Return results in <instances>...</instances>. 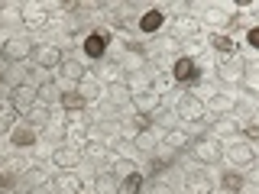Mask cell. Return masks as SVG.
<instances>
[{"label":"cell","instance_id":"cell-10","mask_svg":"<svg viewBox=\"0 0 259 194\" xmlns=\"http://www.w3.org/2000/svg\"><path fill=\"white\" fill-rule=\"evenodd\" d=\"M49 162H52L55 168H62V172H75L81 162H84V156H81V149H75V146H55Z\"/></svg>","mask_w":259,"mask_h":194},{"label":"cell","instance_id":"cell-36","mask_svg":"<svg viewBox=\"0 0 259 194\" xmlns=\"http://www.w3.org/2000/svg\"><path fill=\"white\" fill-rule=\"evenodd\" d=\"M204 20L210 26H233V13L224 10V7H207L204 10Z\"/></svg>","mask_w":259,"mask_h":194},{"label":"cell","instance_id":"cell-14","mask_svg":"<svg viewBox=\"0 0 259 194\" xmlns=\"http://www.w3.org/2000/svg\"><path fill=\"white\" fill-rule=\"evenodd\" d=\"M97 81H101L104 87L123 81V65H120L117 59H101V62H97Z\"/></svg>","mask_w":259,"mask_h":194},{"label":"cell","instance_id":"cell-24","mask_svg":"<svg viewBox=\"0 0 259 194\" xmlns=\"http://www.w3.org/2000/svg\"><path fill=\"white\" fill-rule=\"evenodd\" d=\"M191 133H188V129H182V126H175V129H168V133L165 136H162V146H168V149H172V152H178V149H191Z\"/></svg>","mask_w":259,"mask_h":194},{"label":"cell","instance_id":"cell-4","mask_svg":"<svg viewBox=\"0 0 259 194\" xmlns=\"http://www.w3.org/2000/svg\"><path fill=\"white\" fill-rule=\"evenodd\" d=\"M172 110L178 113V120H182V123H201V120L207 117V104L201 101V97H194V94H182L175 101Z\"/></svg>","mask_w":259,"mask_h":194},{"label":"cell","instance_id":"cell-9","mask_svg":"<svg viewBox=\"0 0 259 194\" xmlns=\"http://www.w3.org/2000/svg\"><path fill=\"white\" fill-rule=\"evenodd\" d=\"M224 162H230V168H246L256 162V146L249 142H230L224 146Z\"/></svg>","mask_w":259,"mask_h":194},{"label":"cell","instance_id":"cell-5","mask_svg":"<svg viewBox=\"0 0 259 194\" xmlns=\"http://www.w3.org/2000/svg\"><path fill=\"white\" fill-rule=\"evenodd\" d=\"M113 42V32L107 26H97L94 32H88L84 36V42H81V52L88 55V59H94V62H101L104 59V52H107V45Z\"/></svg>","mask_w":259,"mask_h":194},{"label":"cell","instance_id":"cell-16","mask_svg":"<svg viewBox=\"0 0 259 194\" xmlns=\"http://www.w3.org/2000/svg\"><path fill=\"white\" fill-rule=\"evenodd\" d=\"M59 75H62V84L75 87L78 81H84V78H88V68H84V62H78V59H65V62H62V68H59Z\"/></svg>","mask_w":259,"mask_h":194},{"label":"cell","instance_id":"cell-7","mask_svg":"<svg viewBox=\"0 0 259 194\" xmlns=\"http://www.w3.org/2000/svg\"><path fill=\"white\" fill-rule=\"evenodd\" d=\"M29 62L36 65V68H62L65 55H62V48L52 45V42H32Z\"/></svg>","mask_w":259,"mask_h":194},{"label":"cell","instance_id":"cell-2","mask_svg":"<svg viewBox=\"0 0 259 194\" xmlns=\"http://www.w3.org/2000/svg\"><path fill=\"white\" fill-rule=\"evenodd\" d=\"M191 152H194V162H201L204 168L224 162V142H217L214 136H198L191 142Z\"/></svg>","mask_w":259,"mask_h":194},{"label":"cell","instance_id":"cell-27","mask_svg":"<svg viewBox=\"0 0 259 194\" xmlns=\"http://www.w3.org/2000/svg\"><path fill=\"white\" fill-rule=\"evenodd\" d=\"M162 23H165V13L152 7V10H146L140 16V32H143V36H156V32L162 29Z\"/></svg>","mask_w":259,"mask_h":194},{"label":"cell","instance_id":"cell-40","mask_svg":"<svg viewBox=\"0 0 259 194\" xmlns=\"http://www.w3.org/2000/svg\"><path fill=\"white\" fill-rule=\"evenodd\" d=\"M159 48H162L165 55H175V59H178V55H182V39H175V36H162V39H159Z\"/></svg>","mask_w":259,"mask_h":194},{"label":"cell","instance_id":"cell-37","mask_svg":"<svg viewBox=\"0 0 259 194\" xmlns=\"http://www.w3.org/2000/svg\"><path fill=\"white\" fill-rule=\"evenodd\" d=\"M240 87H243L246 94H259V65L246 62V71H243V81H240Z\"/></svg>","mask_w":259,"mask_h":194},{"label":"cell","instance_id":"cell-28","mask_svg":"<svg viewBox=\"0 0 259 194\" xmlns=\"http://www.w3.org/2000/svg\"><path fill=\"white\" fill-rule=\"evenodd\" d=\"M221 191H227V194H243V191H246V178H243L237 168H227V172L221 175Z\"/></svg>","mask_w":259,"mask_h":194},{"label":"cell","instance_id":"cell-3","mask_svg":"<svg viewBox=\"0 0 259 194\" xmlns=\"http://www.w3.org/2000/svg\"><path fill=\"white\" fill-rule=\"evenodd\" d=\"M172 78H175V84H185V87H194L201 78H204V71H201V65L191 59V55H178V59L172 62Z\"/></svg>","mask_w":259,"mask_h":194},{"label":"cell","instance_id":"cell-43","mask_svg":"<svg viewBox=\"0 0 259 194\" xmlns=\"http://www.w3.org/2000/svg\"><path fill=\"white\" fill-rule=\"evenodd\" d=\"M233 7H237L240 13H249V10H253L256 4H253V0H237V4H233Z\"/></svg>","mask_w":259,"mask_h":194},{"label":"cell","instance_id":"cell-31","mask_svg":"<svg viewBox=\"0 0 259 194\" xmlns=\"http://www.w3.org/2000/svg\"><path fill=\"white\" fill-rule=\"evenodd\" d=\"M210 48H214L217 55H224V59H230V55H237V39L227 36V32H214V36H210Z\"/></svg>","mask_w":259,"mask_h":194},{"label":"cell","instance_id":"cell-19","mask_svg":"<svg viewBox=\"0 0 259 194\" xmlns=\"http://www.w3.org/2000/svg\"><path fill=\"white\" fill-rule=\"evenodd\" d=\"M240 123L233 117H217L214 120V126H210V136H214L217 142H224V139H233V136H240Z\"/></svg>","mask_w":259,"mask_h":194},{"label":"cell","instance_id":"cell-33","mask_svg":"<svg viewBox=\"0 0 259 194\" xmlns=\"http://www.w3.org/2000/svg\"><path fill=\"white\" fill-rule=\"evenodd\" d=\"M104 94H107L110 101L117 104V107H123V104H130V101H133V91H130V84H126V81H117V84H107V87H104Z\"/></svg>","mask_w":259,"mask_h":194},{"label":"cell","instance_id":"cell-42","mask_svg":"<svg viewBox=\"0 0 259 194\" xmlns=\"http://www.w3.org/2000/svg\"><path fill=\"white\" fill-rule=\"evenodd\" d=\"M246 45H249V48H259V23L246 29Z\"/></svg>","mask_w":259,"mask_h":194},{"label":"cell","instance_id":"cell-6","mask_svg":"<svg viewBox=\"0 0 259 194\" xmlns=\"http://www.w3.org/2000/svg\"><path fill=\"white\" fill-rule=\"evenodd\" d=\"M10 107L20 113V117H26V113L39 104V97H36V84H29V81H20V84H13V91H10Z\"/></svg>","mask_w":259,"mask_h":194},{"label":"cell","instance_id":"cell-18","mask_svg":"<svg viewBox=\"0 0 259 194\" xmlns=\"http://www.w3.org/2000/svg\"><path fill=\"white\" fill-rule=\"evenodd\" d=\"M62 91H65L62 81H59V84H52V81H42V84H36V97H39V104H42V107H59Z\"/></svg>","mask_w":259,"mask_h":194},{"label":"cell","instance_id":"cell-30","mask_svg":"<svg viewBox=\"0 0 259 194\" xmlns=\"http://www.w3.org/2000/svg\"><path fill=\"white\" fill-rule=\"evenodd\" d=\"M26 123L36 126L39 133H42V129H49V126H52V107H42V104H36V107L26 113Z\"/></svg>","mask_w":259,"mask_h":194},{"label":"cell","instance_id":"cell-45","mask_svg":"<svg viewBox=\"0 0 259 194\" xmlns=\"http://www.w3.org/2000/svg\"><path fill=\"white\" fill-rule=\"evenodd\" d=\"M256 162H259V152H256Z\"/></svg>","mask_w":259,"mask_h":194},{"label":"cell","instance_id":"cell-1","mask_svg":"<svg viewBox=\"0 0 259 194\" xmlns=\"http://www.w3.org/2000/svg\"><path fill=\"white\" fill-rule=\"evenodd\" d=\"M52 184V172L42 165V162H32L20 172V184H16V194H32V191H42Z\"/></svg>","mask_w":259,"mask_h":194},{"label":"cell","instance_id":"cell-15","mask_svg":"<svg viewBox=\"0 0 259 194\" xmlns=\"http://www.w3.org/2000/svg\"><path fill=\"white\" fill-rule=\"evenodd\" d=\"M10 133H13V136H10V142L16 146V149H29V146H36V142H39V129H36V126H29L26 120H23V123H16Z\"/></svg>","mask_w":259,"mask_h":194},{"label":"cell","instance_id":"cell-41","mask_svg":"<svg viewBox=\"0 0 259 194\" xmlns=\"http://www.w3.org/2000/svg\"><path fill=\"white\" fill-rule=\"evenodd\" d=\"M240 133H243V136H246V139H243V142H249V146H256V142H259V120H253V123H246V126H243V129H240Z\"/></svg>","mask_w":259,"mask_h":194},{"label":"cell","instance_id":"cell-34","mask_svg":"<svg viewBox=\"0 0 259 194\" xmlns=\"http://www.w3.org/2000/svg\"><path fill=\"white\" fill-rule=\"evenodd\" d=\"M152 123H156L162 133H168V129H175V126H182V120H178V113L175 110H168V107H159L156 113H152Z\"/></svg>","mask_w":259,"mask_h":194},{"label":"cell","instance_id":"cell-12","mask_svg":"<svg viewBox=\"0 0 259 194\" xmlns=\"http://www.w3.org/2000/svg\"><path fill=\"white\" fill-rule=\"evenodd\" d=\"M20 23L32 29H42L49 23V7L46 4H20Z\"/></svg>","mask_w":259,"mask_h":194},{"label":"cell","instance_id":"cell-21","mask_svg":"<svg viewBox=\"0 0 259 194\" xmlns=\"http://www.w3.org/2000/svg\"><path fill=\"white\" fill-rule=\"evenodd\" d=\"M94 191L97 194H120V175L113 168H104V172L94 175Z\"/></svg>","mask_w":259,"mask_h":194},{"label":"cell","instance_id":"cell-22","mask_svg":"<svg viewBox=\"0 0 259 194\" xmlns=\"http://www.w3.org/2000/svg\"><path fill=\"white\" fill-rule=\"evenodd\" d=\"M207 110H214L217 117H233L237 113V97L233 94H214V97H207Z\"/></svg>","mask_w":259,"mask_h":194},{"label":"cell","instance_id":"cell-39","mask_svg":"<svg viewBox=\"0 0 259 194\" xmlns=\"http://www.w3.org/2000/svg\"><path fill=\"white\" fill-rule=\"evenodd\" d=\"M143 194H172V184L165 178H152V181L143 184Z\"/></svg>","mask_w":259,"mask_h":194},{"label":"cell","instance_id":"cell-38","mask_svg":"<svg viewBox=\"0 0 259 194\" xmlns=\"http://www.w3.org/2000/svg\"><path fill=\"white\" fill-rule=\"evenodd\" d=\"M16 117H20V113L10 107V101H0V136L10 133V129L16 126Z\"/></svg>","mask_w":259,"mask_h":194},{"label":"cell","instance_id":"cell-23","mask_svg":"<svg viewBox=\"0 0 259 194\" xmlns=\"http://www.w3.org/2000/svg\"><path fill=\"white\" fill-rule=\"evenodd\" d=\"M146 75H149V91L152 94H168V91H172V84H175V78H172V71H162V68H156V71H152V68H146Z\"/></svg>","mask_w":259,"mask_h":194},{"label":"cell","instance_id":"cell-35","mask_svg":"<svg viewBox=\"0 0 259 194\" xmlns=\"http://www.w3.org/2000/svg\"><path fill=\"white\" fill-rule=\"evenodd\" d=\"M185 184H188L194 194H210V191H214V181H210L204 172H191L188 178H185Z\"/></svg>","mask_w":259,"mask_h":194},{"label":"cell","instance_id":"cell-26","mask_svg":"<svg viewBox=\"0 0 259 194\" xmlns=\"http://www.w3.org/2000/svg\"><path fill=\"white\" fill-rule=\"evenodd\" d=\"M75 87H78V94L84 97V104H97V101L104 97V84H101V81H97L94 75H88L84 81H78Z\"/></svg>","mask_w":259,"mask_h":194},{"label":"cell","instance_id":"cell-20","mask_svg":"<svg viewBox=\"0 0 259 194\" xmlns=\"http://www.w3.org/2000/svg\"><path fill=\"white\" fill-rule=\"evenodd\" d=\"M162 107V97L159 94H152L149 87L140 94H133V101H130V110H140V113H156Z\"/></svg>","mask_w":259,"mask_h":194},{"label":"cell","instance_id":"cell-29","mask_svg":"<svg viewBox=\"0 0 259 194\" xmlns=\"http://www.w3.org/2000/svg\"><path fill=\"white\" fill-rule=\"evenodd\" d=\"M59 107H62L65 113H81V110L88 107V104H84V97L78 94V87H65V91H62V101H59Z\"/></svg>","mask_w":259,"mask_h":194},{"label":"cell","instance_id":"cell-17","mask_svg":"<svg viewBox=\"0 0 259 194\" xmlns=\"http://www.w3.org/2000/svg\"><path fill=\"white\" fill-rule=\"evenodd\" d=\"M201 36V20L188 13H178L175 16V39H198Z\"/></svg>","mask_w":259,"mask_h":194},{"label":"cell","instance_id":"cell-13","mask_svg":"<svg viewBox=\"0 0 259 194\" xmlns=\"http://www.w3.org/2000/svg\"><path fill=\"white\" fill-rule=\"evenodd\" d=\"M81 188H84V181H81L78 172H59L52 178V194H81Z\"/></svg>","mask_w":259,"mask_h":194},{"label":"cell","instance_id":"cell-25","mask_svg":"<svg viewBox=\"0 0 259 194\" xmlns=\"http://www.w3.org/2000/svg\"><path fill=\"white\" fill-rule=\"evenodd\" d=\"M162 136H165V133H162L159 126H152V129H146V133H140V136L133 139L136 152H156L159 146H162Z\"/></svg>","mask_w":259,"mask_h":194},{"label":"cell","instance_id":"cell-8","mask_svg":"<svg viewBox=\"0 0 259 194\" xmlns=\"http://www.w3.org/2000/svg\"><path fill=\"white\" fill-rule=\"evenodd\" d=\"M29 52H32V42H29V39H23V36H10V39H4V45H0V59H4L7 65L26 62Z\"/></svg>","mask_w":259,"mask_h":194},{"label":"cell","instance_id":"cell-32","mask_svg":"<svg viewBox=\"0 0 259 194\" xmlns=\"http://www.w3.org/2000/svg\"><path fill=\"white\" fill-rule=\"evenodd\" d=\"M143 184H146V175L130 168V172L120 178V194H143Z\"/></svg>","mask_w":259,"mask_h":194},{"label":"cell","instance_id":"cell-11","mask_svg":"<svg viewBox=\"0 0 259 194\" xmlns=\"http://www.w3.org/2000/svg\"><path fill=\"white\" fill-rule=\"evenodd\" d=\"M217 78L224 81V84H240L243 81V71H246V62L240 59V55H230V59H221L217 62Z\"/></svg>","mask_w":259,"mask_h":194},{"label":"cell","instance_id":"cell-44","mask_svg":"<svg viewBox=\"0 0 259 194\" xmlns=\"http://www.w3.org/2000/svg\"><path fill=\"white\" fill-rule=\"evenodd\" d=\"M0 84H4V71H0Z\"/></svg>","mask_w":259,"mask_h":194}]
</instances>
